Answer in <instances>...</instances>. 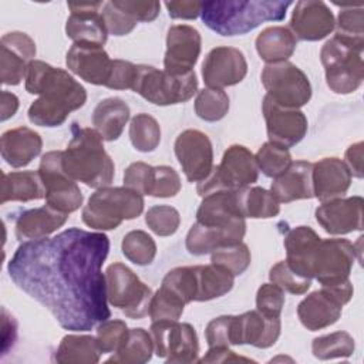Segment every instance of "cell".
I'll list each match as a JSON object with an SVG mask.
<instances>
[{
	"instance_id": "cell-1",
	"label": "cell",
	"mask_w": 364,
	"mask_h": 364,
	"mask_svg": "<svg viewBox=\"0 0 364 364\" xmlns=\"http://www.w3.org/2000/svg\"><path fill=\"white\" fill-rule=\"evenodd\" d=\"M108 252L105 233L70 228L53 237L23 242L7 272L14 284L43 304L63 328L88 331L111 317L101 272Z\"/></svg>"
},
{
	"instance_id": "cell-2",
	"label": "cell",
	"mask_w": 364,
	"mask_h": 364,
	"mask_svg": "<svg viewBox=\"0 0 364 364\" xmlns=\"http://www.w3.org/2000/svg\"><path fill=\"white\" fill-rule=\"evenodd\" d=\"M26 91L40 95L28 108V119L38 127H60L70 112L87 101L85 88L65 70L33 60L26 71Z\"/></svg>"
},
{
	"instance_id": "cell-3",
	"label": "cell",
	"mask_w": 364,
	"mask_h": 364,
	"mask_svg": "<svg viewBox=\"0 0 364 364\" xmlns=\"http://www.w3.org/2000/svg\"><path fill=\"white\" fill-rule=\"evenodd\" d=\"M291 1L210 0L202 1L200 17L212 31L232 37L242 36L264 21H282Z\"/></svg>"
},
{
	"instance_id": "cell-4",
	"label": "cell",
	"mask_w": 364,
	"mask_h": 364,
	"mask_svg": "<svg viewBox=\"0 0 364 364\" xmlns=\"http://www.w3.org/2000/svg\"><path fill=\"white\" fill-rule=\"evenodd\" d=\"M102 141L94 128H80L74 124L71 141L63 151V168L73 181H80L94 189L109 186L115 166Z\"/></svg>"
},
{
	"instance_id": "cell-5",
	"label": "cell",
	"mask_w": 364,
	"mask_h": 364,
	"mask_svg": "<svg viewBox=\"0 0 364 364\" xmlns=\"http://www.w3.org/2000/svg\"><path fill=\"white\" fill-rule=\"evenodd\" d=\"M364 41L334 34L324 43L320 60L326 73V82L336 94L354 92L364 80Z\"/></svg>"
},
{
	"instance_id": "cell-6",
	"label": "cell",
	"mask_w": 364,
	"mask_h": 364,
	"mask_svg": "<svg viewBox=\"0 0 364 364\" xmlns=\"http://www.w3.org/2000/svg\"><path fill=\"white\" fill-rule=\"evenodd\" d=\"M144 210V198L127 186L97 189L82 208V222L97 230L117 229L124 220L138 218Z\"/></svg>"
},
{
	"instance_id": "cell-7",
	"label": "cell",
	"mask_w": 364,
	"mask_h": 364,
	"mask_svg": "<svg viewBox=\"0 0 364 364\" xmlns=\"http://www.w3.org/2000/svg\"><path fill=\"white\" fill-rule=\"evenodd\" d=\"M132 91L155 105H173L193 97L198 91V78L195 71L173 75L165 70L141 64L136 65Z\"/></svg>"
},
{
	"instance_id": "cell-8",
	"label": "cell",
	"mask_w": 364,
	"mask_h": 364,
	"mask_svg": "<svg viewBox=\"0 0 364 364\" xmlns=\"http://www.w3.org/2000/svg\"><path fill=\"white\" fill-rule=\"evenodd\" d=\"M259 178V166L255 155L243 145H230L218 166L200 182L196 192L203 198L218 191H236L255 183Z\"/></svg>"
},
{
	"instance_id": "cell-9",
	"label": "cell",
	"mask_w": 364,
	"mask_h": 364,
	"mask_svg": "<svg viewBox=\"0 0 364 364\" xmlns=\"http://www.w3.org/2000/svg\"><path fill=\"white\" fill-rule=\"evenodd\" d=\"M107 300L127 317L138 320L149 313L152 290L125 264L112 263L105 270Z\"/></svg>"
},
{
	"instance_id": "cell-10",
	"label": "cell",
	"mask_w": 364,
	"mask_h": 364,
	"mask_svg": "<svg viewBox=\"0 0 364 364\" xmlns=\"http://www.w3.org/2000/svg\"><path fill=\"white\" fill-rule=\"evenodd\" d=\"M260 80L267 95L282 107L299 109L311 98L307 75L290 61L266 64Z\"/></svg>"
},
{
	"instance_id": "cell-11",
	"label": "cell",
	"mask_w": 364,
	"mask_h": 364,
	"mask_svg": "<svg viewBox=\"0 0 364 364\" xmlns=\"http://www.w3.org/2000/svg\"><path fill=\"white\" fill-rule=\"evenodd\" d=\"M38 175L46 188V203L51 208L71 213L82 205V193L63 168V151H50L41 156Z\"/></svg>"
},
{
	"instance_id": "cell-12",
	"label": "cell",
	"mask_w": 364,
	"mask_h": 364,
	"mask_svg": "<svg viewBox=\"0 0 364 364\" xmlns=\"http://www.w3.org/2000/svg\"><path fill=\"white\" fill-rule=\"evenodd\" d=\"M151 336L155 354L166 363H193L198 360L199 343L195 328L178 320L152 321Z\"/></svg>"
},
{
	"instance_id": "cell-13",
	"label": "cell",
	"mask_w": 364,
	"mask_h": 364,
	"mask_svg": "<svg viewBox=\"0 0 364 364\" xmlns=\"http://www.w3.org/2000/svg\"><path fill=\"white\" fill-rule=\"evenodd\" d=\"M357 252L355 245L347 239H321L313 260V277L321 286L347 280Z\"/></svg>"
},
{
	"instance_id": "cell-14",
	"label": "cell",
	"mask_w": 364,
	"mask_h": 364,
	"mask_svg": "<svg viewBox=\"0 0 364 364\" xmlns=\"http://www.w3.org/2000/svg\"><path fill=\"white\" fill-rule=\"evenodd\" d=\"M176 159L189 182L203 181L213 169V148L209 136L198 129H185L175 139Z\"/></svg>"
},
{
	"instance_id": "cell-15",
	"label": "cell",
	"mask_w": 364,
	"mask_h": 364,
	"mask_svg": "<svg viewBox=\"0 0 364 364\" xmlns=\"http://www.w3.org/2000/svg\"><path fill=\"white\" fill-rule=\"evenodd\" d=\"M262 111L269 142L290 148L304 138L307 132V118L300 109L282 107L266 94L263 97Z\"/></svg>"
},
{
	"instance_id": "cell-16",
	"label": "cell",
	"mask_w": 364,
	"mask_h": 364,
	"mask_svg": "<svg viewBox=\"0 0 364 364\" xmlns=\"http://www.w3.org/2000/svg\"><path fill=\"white\" fill-rule=\"evenodd\" d=\"M247 73L243 53L235 47L220 46L212 48L202 63V77L208 88H219L239 84Z\"/></svg>"
},
{
	"instance_id": "cell-17",
	"label": "cell",
	"mask_w": 364,
	"mask_h": 364,
	"mask_svg": "<svg viewBox=\"0 0 364 364\" xmlns=\"http://www.w3.org/2000/svg\"><path fill=\"white\" fill-rule=\"evenodd\" d=\"M202 38L199 31L188 24L171 26L166 34V51L164 57L165 71L181 75L193 71L200 54Z\"/></svg>"
},
{
	"instance_id": "cell-18",
	"label": "cell",
	"mask_w": 364,
	"mask_h": 364,
	"mask_svg": "<svg viewBox=\"0 0 364 364\" xmlns=\"http://www.w3.org/2000/svg\"><path fill=\"white\" fill-rule=\"evenodd\" d=\"M102 1H70L67 7L71 14L65 23V34L74 43L104 46L108 31L101 16Z\"/></svg>"
},
{
	"instance_id": "cell-19",
	"label": "cell",
	"mask_w": 364,
	"mask_h": 364,
	"mask_svg": "<svg viewBox=\"0 0 364 364\" xmlns=\"http://www.w3.org/2000/svg\"><path fill=\"white\" fill-rule=\"evenodd\" d=\"M0 80L6 85H17L26 77L28 64L36 57L34 40L21 31H11L0 40Z\"/></svg>"
},
{
	"instance_id": "cell-20",
	"label": "cell",
	"mask_w": 364,
	"mask_h": 364,
	"mask_svg": "<svg viewBox=\"0 0 364 364\" xmlns=\"http://www.w3.org/2000/svg\"><path fill=\"white\" fill-rule=\"evenodd\" d=\"M336 26L330 7L321 0H300L290 18V30L303 41H318L327 37Z\"/></svg>"
},
{
	"instance_id": "cell-21",
	"label": "cell",
	"mask_w": 364,
	"mask_h": 364,
	"mask_svg": "<svg viewBox=\"0 0 364 364\" xmlns=\"http://www.w3.org/2000/svg\"><path fill=\"white\" fill-rule=\"evenodd\" d=\"M363 206L364 199L361 196L327 200L316 209V220L328 235L363 230Z\"/></svg>"
},
{
	"instance_id": "cell-22",
	"label": "cell",
	"mask_w": 364,
	"mask_h": 364,
	"mask_svg": "<svg viewBox=\"0 0 364 364\" xmlns=\"http://www.w3.org/2000/svg\"><path fill=\"white\" fill-rule=\"evenodd\" d=\"M280 328V317H266L257 310L233 316L232 346L250 344L257 348H269L277 341Z\"/></svg>"
},
{
	"instance_id": "cell-23",
	"label": "cell",
	"mask_w": 364,
	"mask_h": 364,
	"mask_svg": "<svg viewBox=\"0 0 364 364\" xmlns=\"http://www.w3.org/2000/svg\"><path fill=\"white\" fill-rule=\"evenodd\" d=\"M65 64L71 73L94 85H105L112 60L97 44L74 43L65 54Z\"/></svg>"
},
{
	"instance_id": "cell-24",
	"label": "cell",
	"mask_w": 364,
	"mask_h": 364,
	"mask_svg": "<svg viewBox=\"0 0 364 364\" xmlns=\"http://www.w3.org/2000/svg\"><path fill=\"white\" fill-rule=\"evenodd\" d=\"M246 233L245 219H239L229 226H206L195 222L186 235V250L191 255L202 256L212 250L242 242Z\"/></svg>"
},
{
	"instance_id": "cell-25",
	"label": "cell",
	"mask_w": 364,
	"mask_h": 364,
	"mask_svg": "<svg viewBox=\"0 0 364 364\" xmlns=\"http://www.w3.org/2000/svg\"><path fill=\"white\" fill-rule=\"evenodd\" d=\"M313 196L321 203L343 198L351 185V172L340 158H323L313 164Z\"/></svg>"
},
{
	"instance_id": "cell-26",
	"label": "cell",
	"mask_w": 364,
	"mask_h": 364,
	"mask_svg": "<svg viewBox=\"0 0 364 364\" xmlns=\"http://www.w3.org/2000/svg\"><path fill=\"white\" fill-rule=\"evenodd\" d=\"M321 237L310 226H297L284 237L286 262L301 277L313 279V260Z\"/></svg>"
},
{
	"instance_id": "cell-27",
	"label": "cell",
	"mask_w": 364,
	"mask_h": 364,
	"mask_svg": "<svg viewBox=\"0 0 364 364\" xmlns=\"http://www.w3.org/2000/svg\"><path fill=\"white\" fill-rule=\"evenodd\" d=\"M68 219V213H63L50 205L21 212L14 223V233L20 242L38 240L47 237Z\"/></svg>"
},
{
	"instance_id": "cell-28",
	"label": "cell",
	"mask_w": 364,
	"mask_h": 364,
	"mask_svg": "<svg viewBox=\"0 0 364 364\" xmlns=\"http://www.w3.org/2000/svg\"><path fill=\"white\" fill-rule=\"evenodd\" d=\"M343 304L324 287L310 293L297 306L300 323L310 331H317L334 324L341 316Z\"/></svg>"
},
{
	"instance_id": "cell-29",
	"label": "cell",
	"mask_w": 364,
	"mask_h": 364,
	"mask_svg": "<svg viewBox=\"0 0 364 364\" xmlns=\"http://www.w3.org/2000/svg\"><path fill=\"white\" fill-rule=\"evenodd\" d=\"M43 139L28 127H18L3 132L0 139L1 158L13 168H23L40 155Z\"/></svg>"
},
{
	"instance_id": "cell-30",
	"label": "cell",
	"mask_w": 364,
	"mask_h": 364,
	"mask_svg": "<svg viewBox=\"0 0 364 364\" xmlns=\"http://www.w3.org/2000/svg\"><path fill=\"white\" fill-rule=\"evenodd\" d=\"M311 171V162H291V165L282 175L273 179L270 192L279 203H289L299 199L313 198Z\"/></svg>"
},
{
	"instance_id": "cell-31",
	"label": "cell",
	"mask_w": 364,
	"mask_h": 364,
	"mask_svg": "<svg viewBox=\"0 0 364 364\" xmlns=\"http://www.w3.org/2000/svg\"><path fill=\"white\" fill-rule=\"evenodd\" d=\"M239 219H245L236 200V191H218L203 196L198 212L196 222L206 226H229Z\"/></svg>"
},
{
	"instance_id": "cell-32",
	"label": "cell",
	"mask_w": 364,
	"mask_h": 364,
	"mask_svg": "<svg viewBox=\"0 0 364 364\" xmlns=\"http://www.w3.org/2000/svg\"><path fill=\"white\" fill-rule=\"evenodd\" d=\"M128 119L129 107L118 97H109L100 101L92 112L94 129L102 136L104 141L118 139Z\"/></svg>"
},
{
	"instance_id": "cell-33",
	"label": "cell",
	"mask_w": 364,
	"mask_h": 364,
	"mask_svg": "<svg viewBox=\"0 0 364 364\" xmlns=\"http://www.w3.org/2000/svg\"><path fill=\"white\" fill-rule=\"evenodd\" d=\"M256 51L267 64L287 61L297 46V38L289 27L272 26L256 37Z\"/></svg>"
},
{
	"instance_id": "cell-34",
	"label": "cell",
	"mask_w": 364,
	"mask_h": 364,
	"mask_svg": "<svg viewBox=\"0 0 364 364\" xmlns=\"http://www.w3.org/2000/svg\"><path fill=\"white\" fill-rule=\"evenodd\" d=\"M46 198V188L38 172L20 171L3 173L1 178V203L9 200L28 202Z\"/></svg>"
},
{
	"instance_id": "cell-35",
	"label": "cell",
	"mask_w": 364,
	"mask_h": 364,
	"mask_svg": "<svg viewBox=\"0 0 364 364\" xmlns=\"http://www.w3.org/2000/svg\"><path fill=\"white\" fill-rule=\"evenodd\" d=\"M195 267L196 299L195 301H208L229 293L235 284V276L225 267L210 263Z\"/></svg>"
},
{
	"instance_id": "cell-36",
	"label": "cell",
	"mask_w": 364,
	"mask_h": 364,
	"mask_svg": "<svg viewBox=\"0 0 364 364\" xmlns=\"http://www.w3.org/2000/svg\"><path fill=\"white\" fill-rule=\"evenodd\" d=\"M102 351L98 341L87 334H67L61 338L54 354L60 364H95L100 361Z\"/></svg>"
},
{
	"instance_id": "cell-37",
	"label": "cell",
	"mask_w": 364,
	"mask_h": 364,
	"mask_svg": "<svg viewBox=\"0 0 364 364\" xmlns=\"http://www.w3.org/2000/svg\"><path fill=\"white\" fill-rule=\"evenodd\" d=\"M237 209L243 218L269 219L280 212V203L273 193L260 186H246L236 189Z\"/></svg>"
},
{
	"instance_id": "cell-38",
	"label": "cell",
	"mask_w": 364,
	"mask_h": 364,
	"mask_svg": "<svg viewBox=\"0 0 364 364\" xmlns=\"http://www.w3.org/2000/svg\"><path fill=\"white\" fill-rule=\"evenodd\" d=\"M154 353V340L151 333L138 327L131 328L122 346L115 351L108 363L122 364H144L151 360Z\"/></svg>"
},
{
	"instance_id": "cell-39",
	"label": "cell",
	"mask_w": 364,
	"mask_h": 364,
	"mask_svg": "<svg viewBox=\"0 0 364 364\" xmlns=\"http://www.w3.org/2000/svg\"><path fill=\"white\" fill-rule=\"evenodd\" d=\"M129 139L139 152H152L161 142V127L149 114H136L129 124Z\"/></svg>"
},
{
	"instance_id": "cell-40",
	"label": "cell",
	"mask_w": 364,
	"mask_h": 364,
	"mask_svg": "<svg viewBox=\"0 0 364 364\" xmlns=\"http://www.w3.org/2000/svg\"><path fill=\"white\" fill-rule=\"evenodd\" d=\"M354 338L347 331H334L316 337L311 343L313 355L318 360L350 357L354 353Z\"/></svg>"
},
{
	"instance_id": "cell-41",
	"label": "cell",
	"mask_w": 364,
	"mask_h": 364,
	"mask_svg": "<svg viewBox=\"0 0 364 364\" xmlns=\"http://www.w3.org/2000/svg\"><path fill=\"white\" fill-rule=\"evenodd\" d=\"M122 255L138 266H146L152 263L156 255L155 240L144 230L128 232L121 243Z\"/></svg>"
},
{
	"instance_id": "cell-42",
	"label": "cell",
	"mask_w": 364,
	"mask_h": 364,
	"mask_svg": "<svg viewBox=\"0 0 364 364\" xmlns=\"http://www.w3.org/2000/svg\"><path fill=\"white\" fill-rule=\"evenodd\" d=\"M229 111V97L219 88H203L195 98L196 115L209 122L222 119Z\"/></svg>"
},
{
	"instance_id": "cell-43",
	"label": "cell",
	"mask_w": 364,
	"mask_h": 364,
	"mask_svg": "<svg viewBox=\"0 0 364 364\" xmlns=\"http://www.w3.org/2000/svg\"><path fill=\"white\" fill-rule=\"evenodd\" d=\"M259 171L267 178H277L291 165V155L287 148L273 142H264L255 155Z\"/></svg>"
},
{
	"instance_id": "cell-44",
	"label": "cell",
	"mask_w": 364,
	"mask_h": 364,
	"mask_svg": "<svg viewBox=\"0 0 364 364\" xmlns=\"http://www.w3.org/2000/svg\"><path fill=\"white\" fill-rule=\"evenodd\" d=\"M250 250L243 242L222 246L210 252V262L228 269L233 276H240L250 264Z\"/></svg>"
},
{
	"instance_id": "cell-45",
	"label": "cell",
	"mask_w": 364,
	"mask_h": 364,
	"mask_svg": "<svg viewBox=\"0 0 364 364\" xmlns=\"http://www.w3.org/2000/svg\"><path fill=\"white\" fill-rule=\"evenodd\" d=\"M185 309V303L166 287L161 286L152 294L149 303V317L152 321L159 320H178Z\"/></svg>"
},
{
	"instance_id": "cell-46",
	"label": "cell",
	"mask_w": 364,
	"mask_h": 364,
	"mask_svg": "<svg viewBox=\"0 0 364 364\" xmlns=\"http://www.w3.org/2000/svg\"><path fill=\"white\" fill-rule=\"evenodd\" d=\"M145 223L158 236L173 235L181 223L179 212L169 205H155L145 213Z\"/></svg>"
},
{
	"instance_id": "cell-47",
	"label": "cell",
	"mask_w": 364,
	"mask_h": 364,
	"mask_svg": "<svg viewBox=\"0 0 364 364\" xmlns=\"http://www.w3.org/2000/svg\"><path fill=\"white\" fill-rule=\"evenodd\" d=\"M101 16L104 18L108 34L112 36L129 34L138 23V20L124 7H121L117 0L105 1L101 9Z\"/></svg>"
},
{
	"instance_id": "cell-48",
	"label": "cell",
	"mask_w": 364,
	"mask_h": 364,
	"mask_svg": "<svg viewBox=\"0 0 364 364\" xmlns=\"http://www.w3.org/2000/svg\"><path fill=\"white\" fill-rule=\"evenodd\" d=\"M269 279L272 283L277 284L284 291H289L291 294H304L311 286V280L299 276L287 264L286 260H280L274 266H272L269 272Z\"/></svg>"
},
{
	"instance_id": "cell-49",
	"label": "cell",
	"mask_w": 364,
	"mask_h": 364,
	"mask_svg": "<svg viewBox=\"0 0 364 364\" xmlns=\"http://www.w3.org/2000/svg\"><path fill=\"white\" fill-rule=\"evenodd\" d=\"M336 34L364 41V9L363 6L341 7L336 21Z\"/></svg>"
},
{
	"instance_id": "cell-50",
	"label": "cell",
	"mask_w": 364,
	"mask_h": 364,
	"mask_svg": "<svg viewBox=\"0 0 364 364\" xmlns=\"http://www.w3.org/2000/svg\"><path fill=\"white\" fill-rule=\"evenodd\" d=\"M181 191V178L178 172L166 165L154 166L149 196L172 198Z\"/></svg>"
},
{
	"instance_id": "cell-51",
	"label": "cell",
	"mask_w": 364,
	"mask_h": 364,
	"mask_svg": "<svg viewBox=\"0 0 364 364\" xmlns=\"http://www.w3.org/2000/svg\"><path fill=\"white\" fill-rule=\"evenodd\" d=\"M128 327L122 320H104L97 327V341L104 353H115L128 336Z\"/></svg>"
},
{
	"instance_id": "cell-52",
	"label": "cell",
	"mask_w": 364,
	"mask_h": 364,
	"mask_svg": "<svg viewBox=\"0 0 364 364\" xmlns=\"http://www.w3.org/2000/svg\"><path fill=\"white\" fill-rule=\"evenodd\" d=\"M286 301L284 290L274 283H264L256 293V310L266 317H280Z\"/></svg>"
},
{
	"instance_id": "cell-53",
	"label": "cell",
	"mask_w": 364,
	"mask_h": 364,
	"mask_svg": "<svg viewBox=\"0 0 364 364\" xmlns=\"http://www.w3.org/2000/svg\"><path fill=\"white\" fill-rule=\"evenodd\" d=\"M232 324H233V316H220L210 320L205 330L208 346L209 347L232 346Z\"/></svg>"
},
{
	"instance_id": "cell-54",
	"label": "cell",
	"mask_w": 364,
	"mask_h": 364,
	"mask_svg": "<svg viewBox=\"0 0 364 364\" xmlns=\"http://www.w3.org/2000/svg\"><path fill=\"white\" fill-rule=\"evenodd\" d=\"M154 166L145 162H132L124 172V185L141 195H148Z\"/></svg>"
},
{
	"instance_id": "cell-55",
	"label": "cell",
	"mask_w": 364,
	"mask_h": 364,
	"mask_svg": "<svg viewBox=\"0 0 364 364\" xmlns=\"http://www.w3.org/2000/svg\"><path fill=\"white\" fill-rule=\"evenodd\" d=\"M136 65L125 60H112L111 71L105 87L111 90H128L134 87Z\"/></svg>"
},
{
	"instance_id": "cell-56",
	"label": "cell",
	"mask_w": 364,
	"mask_h": 364,
	"mask_svg": "<svg viewBox=\"0 0 364 364\" xmlns=\"http://www.w3.org/2000/svg\"><path fill=\"white\" fill-rule=\"evenodd\" d=\"M121 7L129 11L138 21H152L158 17L161 3L159 1H136V0H117Z\"/></svg>"
},
{
	"instance_id": "cell-57",
	"label": "cell",
	"mask_w": 364,
	"mask_h": 364,
	"mask_svg": "<svg viewBox=\"0 0 364 364\" xmlns=\"http://www.w3.org/2000/svg\"><path fill=\"white\" fill-rule=\"evenodd\" d=\"M168 14L172 18L192 20L200 14L202 1L196 0H182V1H165Z\"/></svg>"
},
{
	"instance_id": "cell-58",
	"label": "cell",
	"mask_w": 364,
	"mask_h": 364,
	"mask_svg": "<svg viewBox=\"0 0 364 364\" xmlns=\"http://www.w3.org/2000/svg\"><path fill=\"white\" fill-rule=\"evenodd\" d=\"M233 361H253L247 357L237 355L229 347H209L208 353L199 360V363H233Z\"/></svg>"
},
{
	"instance_id": "cell-59",
	"label": "cell",
	"mask_w": 364,
	"mask_h": 364,
	"mask_svg": "<svg viewBox=\"0 0 364 364\" xmlns=\"http://www.w3.org/2000/svg\"><path fill=\"white\" fill-rule=\"evenodd\" d=\"M363 146L364 144L361 141L355 142L347 148L344 155L346 158L344 164L350 169L351 176H355V178H363L364 175L363 173Z\"/></svg>"
},
{
	"instance_id": "cell-60",
	"label": "cell",
	"mask_w": 364,
	"mask_h": 364,
	"mask_svg": "<svg viewBox=\"0 0 364 364\" xmlns=\"http://www.w3.org/2000/svg\"><path fill=\"white\" fill-rule=\"evenodd\" d=\"M17 334V323L11 314L7 313V310L1 309V351L3 354L9 350L10 346H13Z\"/></svg>"
},
{
	"instance_id": "cell-61",
	"label": "cell",
	"mask_w": 364,
	"mask_h": 364,
	"mask_svg": "<svg viewBox=\"0 0 364 364\" xmlns=\"http://www.w3.org/2000/svg\"><path fill=\"white\" fill-rule=\"evenodd\" d=\"M18 109V98L6 90L1 91V115L0 119L6 121L11 118Z\"/></svg>"
}]
</instances>
